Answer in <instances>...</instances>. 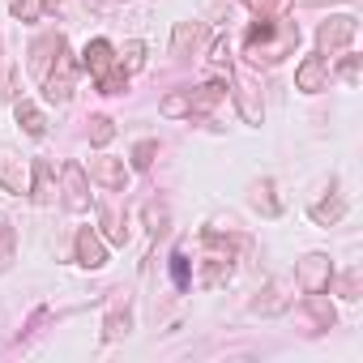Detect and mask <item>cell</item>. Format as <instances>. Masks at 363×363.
<instances>
[{
  "label": "cell",
  "mask_w": 363,
  "mask_h": 363,
  "mask_svg": "<svg viewBox=\"0 0 363 363\" xmlns=\"http://www.w3.org/2000/svg\"><path fill=\"white\" fill-rule=\"evenodd\" d=\"M111 137H116V124L107 120V116H90V145H111Z\"/></svg>",
  "instance_id": "cell-27"
},
{
  "label": "cell",
  "mask_w": 363,
  "mask_h": 363,
  "mask_svg": "<svg viewBox=\"0 0 363 363\" xmlns=\"http://www.w3.org/2000/svg\"><path fill=\"white\" fill-rule=\"evenodd\" d=\"M171 274H175V286H189V261H184V252L171 257Z\"/></svg>",
  "instance_id": "cell-36"
},
{
  "label": "cell",
  "mask_w": 363,
  "mask_h": 363,
  "mask_svg": "<svg viewBox=\"0 0 363 363\" xmlns=\"http://www.w3.org/2000/svg\"><path fill=\"white\" fill-rule=\"evenodd\" d=\"M13 99H18V73L0 69V103H13Z\"/></svg>",
  "instance_id": "cell-32"
},
{
  "label": "cell",
  "mask_w": 363,
  "mask_h": 363,
  "mask_svg": "<svg viewBox=\"0 0 363 363\" xmlns=\"http://www.w3.org/2000/svg\"><path fill=\"white\" fill-rule=\"evenodd\" d=\"M158 111L167 116V120H184V116H193V103H189V90H171L162 103H158Z\"/></svg>",
  "instance_id": "cell-19"
},
{
  "label": "cell",
  "mask_w": 363,
  "mask_h": 363,
  "mask_svg": "<svg viewBox=\"0 0 363 363\" xmlns=\"http://www.w3.org/2000/svg\"><path fill=\"white\" fill-rule=\"evenodd\" d=\"M116 65H120V69H124L128 77H133V73H141V69H145V43H141V39H128Z\"/></svg>",
  "instance_id": "cell-20"
},
{
  "label": "cell",
  "mask_w": 363,
  "mask_h": 363,
  "mask_svg": "<svg viewBox=\"0 0 363 363\" xmlns=\"http://www.w3.org/2000/svg\"><path fill=\"white\" fill-rule=\"evenodd\" d=\"M286 291H291L286 278H269V282L257 291V299L248 303V312H252V316H274V312H282V308H286Z\"/></svg>",
  "instance_id": "cell-10"
},
{
  "label": "cell",
  "mask_w": 363,
  "mask_h": 363,
  "mask_svg": "<svg viewBox=\"0 0 363 363\" xmlns=\"http://www.w3.org/2000/svg\"><path fill=\"white\" fill-rule=\"evenodd\" d=\"M145 223H150V235H154V240L167 235V223H171V218H167V206L150 201V206H145Z\"/></svg>",
  "instance_id": "cell-29"
},
{
  "label": "cell",
  "mask_w": 363,
  "mask_h": 363,
  "mask_svg": "<svg viewBox=\"0 0 363 363\" xmlns=\"http://www.w3.org/2000/svg\"><path fill=\"white\" fill-rule=\"evenodd\" d=\"M30 201L35 206H52L56 201V179H52V162L48 158H35V167H30Z\"/></svg>",
  "instance_id": "cell-13"
},
{
  "label": "cell",
  "mask_w": 363,
  "mask_h": 363,
  "mask_svg": "<svg viewBox=\"0 0 363 363\" xmlns=\"http://www.w3.org/2000/svg\"><path fill=\"white\" fill-rule=\"evenodd\" d=\"M308 214H312V223H316V227H333V223H342L346 201H342V197H325V201H316Z\"/></svg>",
  "instance_id": "cell-18"
},
{
  "label": "cell",
  "mask_w": 363,
  "mask_h": 363,
  "mask_svg": "<svg viewBox=\"0 0 363 363\" xmlns=\"http://www.w3.org/2000/svg\"><path fill=\"white\" fill-rule=\"evenodd\" d=\"M210 60H214V65H227V60H231V43H227V35H218V39H214Z\"/></svg>",
  "instance_id": "cell-37"
},
{
  "label": "cell",
  "mask_w": 363,
  "mask_h": 363,
  "mask_svg": "<svg viewBox=\"0 0 363 363\" xmlns=\"http://www.w3.org/2000/svg\"><path fill=\"white\" fill-rule=\"evenodd\" d=\"M223 94H227V86H223V82H206V86H197V94L189 90V103H193V111H210Z\"/></svg>",
  "instance_id": "cell-21"
},
{
  "label": "cell",
  "mask_w": 363,
  "mask_h": 363,
  "mask_svg": "<svg viewBox=\"0 0 363 363\" xmlns=\"http://www.w3.org/2000/svg\"><path fill=\"white\" fill-rule=\"evenodd\" d=\"M299 48V26H286L282 18H261L252 30H248V65H265L274 69L282 56H291Z\"/></svg>",
  "instance_id": "cell-1"
},
{
  "label": "cell",
  "mask_w": 363,
  "mask_h": 363,
  "mask_svg": "<svg viewBox=\"0 0 363 363\" xmlns=\"http://www.w3.org/2000/svg\"><path fill=\"white\" fill-rule=\"evenodd\" d=\"M90 179H99L107 193H128V167H124V158H111V154L90 158Z\"/></svg>",
  "instance_id": "cell-7"
},
{
  "label": "cell",
  "mask_w": 363,
  "mask_h": 363,
  "mask_svg": "<svg viewBox=\"0 0 363 363\" xmlns=\"http://www.w3.org/2000/svg\"><path fill=\"white\" fill-rule=\"evenodd\" d=\"M43 9H60V0H43Z\"/></svg>",
  "instance_id": "cell-38"
},
{
  "label": "cell",
  "mask_w": 363,
  "mask_h": 363,
  "mask_svg": "<svg viewBox=\"0 0 363 363\" xmlns=\"http://www.w3.org/2000/svg\"><path fill=\"white\" fill-rule=\"evenodd\" d=\"M154 154H158V141H137L133 145V171H150V162H154Z\"/></svg>",
  "instance_id": "cell-28"
},
{
  "label": "cell",
  "mask_w": 363,
  "mask_h": 363,
  "mask_svg": "<svg viewBox=\"0 0 363 363\" xmlns=\"http://www.w3.org/2000/svg\"><path fill=\"white\" fill-rule=\"evenodd\" d=\"M244 5H248L252 13H261V18H282V13L291 9V0H244Z\"/></svg>",
  "instance_id": "cell-30"
},
{
  "label": "cell",
  "mask_w": 363,
  "mask_h": 363,
  "mask_svg": "<svg viewBox=\"0 0 363 363\" xmlns=\"http://www.w3.org/2000/svg\"><path fill=\"white\" fill-rule=\"evenodd\" d=\"M9 261H13V231L0 223V269H5Z\"/></svg>",
  "instance_id": "cell-35"
},
{
  "label": "cell",
  "mask_w": 363,
  "mask_h": 363,
  "mask_svg": "<svg viewBox=\"0 0 363 363\" xmlns=\"http://www.w3.org/2000/svg\"><path fill=\"white\" fill-rule=\"evenodd\" d=\"M312 5H325V0H312Z\"/></svg>",
  "instance_id": "cell-39"
},
{
  "label": "cell",
  "mask_w": 363,
  "mask_h": 363,
  "mask_svg": "<svg viewBox=\"0 0 363 363\" xmlns=\"http://www.w3.org/2000/svg\"><path fill=\"white\" fill-rule=\"evenodd\" d=\"M99 235L111 240V244H124V240H128V227H120V218H116L107 206H99Z\"/></svg>",
  "instance_id": "cell-23"
},
{
  "label": "cell",
  "mask_w": 363,
  "mask_h": 363,
  "mask_svg": "<svg viewBox=\"0 0 363 363\" xmlns=\"http://www.w3.org/2000/svg\"><path fill=\"white\" fill-rule=\"evenodd\" d=\"M73 73H77V65H73V56H69V43H60V48H56V69H48V77H43L48 103L65 107V103L73 99Z\"/></svg>",
  "instance_id": "cell-3"
},
{
  "label": "cell",
  "mask_w": 363,
  "mask_h": 363,
  "mask_svg": "<svg viewBox=\"0 0 363 363\" xmlns=\"http://www.w3.org/2000/svg\"><path fill=\"white\" fill-rule=\"evenodd\" d=\"M201 244H206V257H201V286H223V282L235 274L231 240H223L218 231H206Z\"/></svg>",
  "instance_id": "cell-2"
},
{
  "label": "cell",
  "mask_w": 363,
  "mask_h": 363,
  "mask_svg": "<svg viewBox=\"0 0 363 363\" xmlns=\"http://www.w3.org/2000/svg\"><path fill=\"white\" fill-rule=\"evenodd\" d=\"M248 201H252V210H261L265 218H278V214H282V201H278L274 179H257L252 193H248Z\"/></svg>",
  "instance_id": "cell-16"
},
{
  "label": "cell",
  "mask_w": 363,
  "mask_h": 363,
  "mask_svg": "<svg viewBox=\"0 0 363 363\" xmlns=\"http://www.w3.org/2000/svg\"><path fill=\"white\" fill-rule=\"evenodd\" d=\"M65 43V35H39L35 39V48H30V77H48V69H52V56H56V48Z\"/></svg>",
  "instance_id": "cell-15"
},
{
  "label": "cell",
  "mask_w": 363,
  "mask_h": 363,
  "mask_svg": "<svg viewBox=\"0 0 363 363\" xmlns=\"http://www.w3.org/2000/svg\"><path fill=\"white\" fill-rule=\"evenodd\" d=\"M60 193H65V210H73V214L90 210V179H86L82 162H65L60 167Z\"/></svg>",
  "instance_id": "cell-6"
},
{
  "label": "cell",
  "mask_w": 363,
  "mask_h": 363,
  "mask_svg": "<svg viewBox=\"0 0 363 363\" xmlns=\"http://www.w3.org/2000/svg\"><path fill=\"white\" fill-rule=\"evenodd\" d=\"M43 13V0H13V18L18 22H35Z\"/></svg>",
  "instance_id": "cell-31"
},
{
  "label": "cell",
  "mask_w": 363,
  "mask_h": 363,
  "mask_svg": "<svg viewBox=\"0 0 363 363\" xmlns=\"http://www.w3.org/2000/svg\"><path fill=\"white\" fill-rule=\"evenodd\" d=\"M128 329H133V312H128V308H116V312H107V320H103V337H107V342L124 337Z\"/></svg>",
  "instance_id": "cell-24"
},
{
  "label": "cell",
  "mask_w": 363,
  "mask_h": 363,
  "mask_svg": "<svg viewBox=\"0 0 363 363\" xmlns=\"http://www.w3.org/2000/svg\"><path fill=\"white\" fill-rule=\"evenodd\" d=\"M354 30H359V22H354L350 13H337V18L320 22V30H316V56L346 52V48H350V39H354Z\"/></svg>",
  "instance_id": "cell-4"
},
{
  "label": "cell",
  "mask_w": 363,
  "mask_h": 363,
  "mask_svg": "<svg viewBox=\"0 0 363 363\" xmlns=\"http://www.w3.org/2000/svg\"><path fill=\"white\" fill-rule=\"evenodd\" d=\"M295 282H299L303 295H325L329 282H333V261L325 252H308L299 261V269H295Z\"/></svg>",
  "instance_id": "cell-5"
},
{
  "label": "cell",
  "mask_w": 363,
  "mask_h": 363,
  "mask_svg": "<svg viewBox=\"0 0 363 363\" xmlns=\"http://www.w3.org/2000/svg\"><path fill=\"white\" fill-rule=\"evenodd\" d=\"M308 312H312V320L320 329H333L337 325V312H333V303H325V295H308Z\"/></svg>",
  "instance_id": "cell-26"
},
{
  "label": "cell",
  "mask_w": 363,
  "mask_h": 363,
  "mask_svg": "<svg viewBox=\"0 0 363 363\" xmlns=\"http://www.w3.org/2000/svg\"><path fill=\"white\" fill-rule=\"evenodd\" d=\"M77 265H82V269H103V265H107V244H103V235L90 231V227L77 231Z\"/></svg>",
  "instance_id": "cell-12"
},
{
  "label": "cell",
  "mask_w": 363,
  "mask_h": 363,
  "mask_svg": "<svg viewBox=\"0 0 363 363\" xmlns=\"http://www.w3.org/2000/svg\"><path fill=\"white\" fill-rule=\"evenodd\" d=\"M235 103H240V111H244V120L248 124H261V103H257V94H252V86H244V82H235Z\"/></svg>",
  "instance_id": "cell-22"
},
{
  "label": "cell",
  "mask_w": 363,
  "mask_h": 363,
  "mask_svg": "<svg viewBox=\"0 0 363 363\" xmlns=\"http://www.w3.org/2000/svg\"><path fill=\"white\" fill-rule=\"evenodd\" d=\"M329 86V65H325V56H308V60H299V69H295V90H303V94H320Z\"/></svg>",
  "instance_id": "cell-11"
},
{
  "label": "cell",
  "mask_w": 363,
  "mask_h": 363,
  "mask_svg": "<svg viewBox=\"0 0 363 363\" xmlns=\"http://www.w3.org/2000/svg\"><path fill=\"white\" fill-rule=\"evenodd\" d=\"M337 295H342V299H359V269H346V274L337 278Z\"/></svg>",
  "instance_id": "cell-33"
},
{
  "label": "cell",
  "mask_w": 363,
  "mask_h": 363,
  "mask_svg": "<svg viewBox=\"0 0 363 363\" xmlns=\"http://www.w3.org/2000/svg\"><path fill=\"white\" fill-rule=\"evenodd\" d=\"M111 65H116V48H111L107 39H90L86 52H82V69H86L90 77H103Z\"/></svg>",
  "instance_id": "cell-14"
},
{
  "label": "cell",
  "mask_w": 363,
  "mask_h": 363,
  "mask_svg": "<svg viewBox=\"0 0 363 363\" xmlns=\"http://www.w3.org/2000/svg\"><path fill=\"white\" fill-rule=\"evenodd\" d=\"M210 39V26L206 22H175L171 30V56H197Z\"/></svg>",
  "instance_id": "cell-9"
},
{
  "label": "cell",
  "mask_w": 363,
  "mask_h": 363,
  "mask_svg": "<svg viewBox=\"0 0 363 363\" xmlns=\"http://www.w3.org/2000/svg\"><path fill=\"white\" fill-rule=\"evenodd\" d=\"M359 69H363V60H359V56H346V60H342V65H337V77H342V82H350V86H354V82H359Z\"/></svg>",
  "instance_id": "cell-34"
},
{
  "label": "cell",
  "mask_w": 363,
  "mask_h": 363,
  "mask_svg": "<svg viewBox=\"0 0 363 363\" xmlns=\"http://www.w3.org/2000/svg\"><path fill=\"white\" fill-rule=\"evenodd\" d=\"M94 82H99V94H124V90H128V73H124L120 65H111V69H107L103 77H94Z\"/></svg>",
  "instance_id": "cell-25"
},
{
  "label": "cell",
  "mask_w": 363,
  "mask_h": 363,
  "mask_svg": "<svg viewBox=\"0 0 363 363\" xmlns=\"http://www.w3.org/2000/svg\"><path fill=\"white\" fill-rule=\"evenodd\" d=\"M18 124H22L26 137H48V116H43L35 103H26V99L18 103Z\"/></svg>",
  "instance_id": "cell-17"
},
{
  "label": "cell",
  "mask_w": 363,
  "mask_h": 363,
  "mask_svg": "<svg viewBox=\"0 0 363 363\" xmlns=\"http://www.w3.org/2000/svg\"><path fill=\"white\" fill-rule=\"evenodd\" d=\"M0 189H5V193H18V197L30 189V171H26L22 154L9 150V145H0Z\"/></svg>",
  "instance_id": "cell-8"
}]
</instances>
